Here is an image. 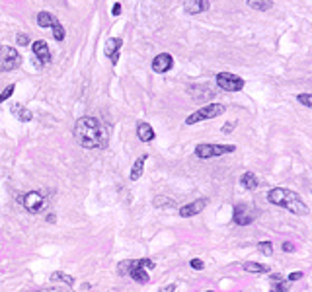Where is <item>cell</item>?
Here are the masks:
<instances>
[{
	"mask_svg": "<svg viewBox=\"0 0 312 292\" xmlns=\"http://www.w3.org/2000/svg\"><path fill=\"white\" fill-rule=\"evenodd\" d=\"M51 280H59V282H65L67 286H73L74 282H76L73 274L63 273V271H53V273H51Z\"/></svg>",
	"mask_w": 312,
	"mask_h": 292,
	"instance_id": "24",
	"label": "cell"
},
{
	"mask_svg": "<svg viewBox=\"0 0 312 292\" xmlns=\"http://www.w3.org/2000/svg\"><path fill=\"white\" fill-rule=\"evenodd\" d=\"M55 16H53V14H51V12H45V10H43V12H39V14H37V26H39V28H43V30H47V28H51V26H53V22H55Z\"/></svg>",
	"mask_w": 312,
	"mask_h": 292,
	"instance_id": "22",
	"label": "cell"
},
{
	"mask_svg": "<svg viewBox=\"0 0 312 292\" xmlns=\"http://www.w3.org/2000/svg\"><path fill=\"white\" fill-rule=\"evenodd\" d=\"M174 290H176V284H166V286L160 288V292H174Z\"/></svg>",
	"mask_w": 312,
	"mask_h": 292,
	"instance_id": "38",
	"label": "cell"
},
{
	"mask_svg": "<svg viewBox=\"0 0 312 292\" xmlns=\"http://www.w3.org/2000/svg\"><path fill=\"white\" fill-rule=\"evenodd\" d=\"M32 51L37 58V66H43V64H49L51 62V51L47 47V41L43 39H37L36 43L32 45Z\"/></svg>",
	"mask_w": 312,
	"mask_h": 292,
	"instance_id": "12",
	"label": "cell"
},
{
	"mask_svg": "<svg viewBox=\"0 0 312 292\" xmlns=\"http://www.w3.org/2000/svg\"><path fill=\"white\" fill-rule=\"evenodd\" d=\"M111 14H113V16H119V14H121V4H119V2H115V4H113Z\"/></svg>",
	"mask_w": 312,
	"mask_h": 292,
	"instance_id": "36",
	"label": "cell"
},
{
	"mask_svg": "<svg viewBox=\"0 0 312 292\" xmlns=\"http://www.w3.org/2000/svg\"><path fill=\"white\" fill-rule=\"evenodd\" d=\"M189 265H191V269H195V271H203V267H205L199 257H193V259L189 261Z\"/></svg>",
	"mask_w": 312,
	"mask_h": 292,
	"instance_id": "30",
	"label": "cell"
},
{
	"mask_svg": "<svg viewBox=\"0 0 312 292\" xmlns=\"http://www.w3.org/2000/svg\"><path fill=\"white\" fill-rule=\"evenodd\" d=\"M257 250H259V254H263V256H267V257L273 256V244H271V242H259V244H257Z\"/></svg>",
	"mask_w": 312,
	"mask_h": 292,
	"instance_id": "27",
	"label": "cell"
},
{
	"mask_svg": "<svg viewBox=\"0 0 312 292\" xmlns=\"http://www.w3.org/2000/svg\"><path fill=\"white\" fill-rule=\"evenodd\" d=\"M246 4L252 10H256V12H267V10L273 8V2L271 0H246Z\"/></svg>",
	"mask_w": 312,
	"mask_h": 292,
	"instance_id": "21",
	"label": "cell"
},
{
	"mask_svg": "<svg viewBox=\"0 0 312 292\" xmlns=\"http://www.w3.org/2000/svg\"><path fill=\"white\" fill-rule=\"evenodd\" d=\"M20 64H22V55L18 51L10 45H2L0 47V72L16 70Z\"/></svg>",
	"mask_w": 312,
	"mask_h": 292,
	"instance_id": "7",
	"label": "cell"
},
{
	"mask_svg": "<svg viewBox=\"0 0 312 292\" xmlns=\"http://www.w3.org/2000/svg\"><path fill=\"white\" fill-rule=\"evenodd\" d=\"M240 183H242L244 189L254 191V189H257V185H259V180H257V176L254 172H244V174L240 176Z\"/></svg>",
	"mask_w": 312,
	"mask_h": 292,
	"instance_id": "19",
	"label": "cell"
},
{
	"mask_svg": "<svg viewBox=\"0 0 312 292\" xmlns=\"http://www.w3.org/2000/svg\"><path fill=\"white\" fill-rule=\"evenodd\" d=\"M267 201L275 206H283L289 212H293L296 216H306L308 214V206L306 202L300 199V195H296L291 189L285 187H273L267 191Z\"/></svg>",
	"mask_w": 312,
	"mask_h": 292,
	"instance_id": "2",
	"label": "cell"
},
{
	"mask_svg": "<svg viewBox=\"0 0 312 292\" xmlns=\"http://www.w3.org/2000/svg\"><path fill=\"white\" fill-rule=\"evenodd\" d=\"M232 220L238 226H248V224H252L256 220V210L250 204L240 202V204L234 206V210H232Z\"/></svg>",
	"mask_w": 312,
	"mask_h": 292,
	"instance_id": "9",
	"label": "cell"
},
{
	"mask_svg": "<svg viewBox=\"0 0 312 292\" xmlns=\"http://www.w3.org/2000/svg\"><path fill=\"white\" fill-rule=\"evenodd\" d=\"M224 113V106L220 104H207L201 106L199 110H195L191 115H187L185 119V125H195V123H201V121H209V119H215Z\"/></svg>",
	"mask_w": 312,
	"mask_h": 292,
	"instance_id": "4",
	"label": "cell"
},
{
	"mask_svg": "<svg viewBox=\"0 0 312 292\" xmlns=\"http://www.w3.org/2000/svg\"><path fill=\"white\" fill-rule=\"evenodd\" d=\"M296 102H300L304 108H312V96L310 94H296Z\"/></svg>",
	"mask_w": 312,
	"mask_h": 292,
	"instance_id": "29",
	"label": "cell"
},
{
	"mask_svg": "<svg viewBox=\"0 0 312 292\" xmlns=\"http://www.w3.org/2000/svg\"><path fill=\"white\" fill-rule=\"evenodd\" d=\"M207 204H209V199H205V197H201V199H195L193 202H187V204H184V206H180V216H182V218L195 216V214H199V212H201Z\"/></svg>",
	"mask_w": 312,
	"mask_h": 292,
	"instance_id": "14",
	"label": "cell"
},
{
	"mask_svg": "<svg viewBox=\"0 0 312 292\" xmlns=\"http://www.w3.org/2000/svg\"><path fill=\"white\" fill-rule=\"evenodd\" d=\"M205 292H215V290H205Z\"/></svg>",
	"mask_w": 312,
	"mask_h": 292,
	"instance_id": "40",
	"label": "cell"
},
{
	"mask_svg": "<svg viewBox=\"0 0 312 292\" xmlns=\"http://www.w3.org/2000/svg\"><path fill=\"white\" fill-rule=\"evenodd\" d=\"M283 252H287V254H293L294 246L291 244V242H285V244H283Z\"/></svg>",
	"mask_w": 312,
	"mask_h": 292,
	"instance_id": "34",
	"label": "cell"
},
{
	"mask_svg": "<svg viewBox=\"0 0 312 292\" xmlns=\"http://www.w3.org/2000/svg\"><path fill=\"white\" fill-rule=\"evenodd\" d=\"M14 90H16V86H14V84H8L4 90L0 92V104H2V102H6V100H10V98H12V94H14Z\"/></svg>",
	"mask_w": 312,
	"mask_h": 292,
	"instance_id": "28",
	"label": "cell"
},
{
	"mask_svg": "<svg viewBox=\"0 0 312 292\" xmlns=\"http://www.w3.org/2000/svg\"><path fill=\"white\" fill-rule=\"evenodd\" d=\"M172 66H174V56L170 53H158L150 62V68L156 74L168 72V70H172Z\"/></svg>",
	"mask_w": 312,
	"mask_h": 292,
	"instance_id": "11",
	"label": "cell"
},
{
	"mask_svg": "<svg viewBox=\"0 0 312 292\" xmlns=\"http://www.w3.org/2000/svg\"><path fill=\"white\" fill-rule=\"evenodd\" d=\"M232 128H236V121H228V123L222 127V132H224V134H228Z\"/></svg>",
	"mask_w": 312,
	"mask_h": 292,
	"instance_id": "33",
	"label": "cell"
},
{
	"mask_svg": "<svg viewBox=\"0 0 312 292\" xmlns=\"http://www.w3.org/2000/svg\"><path fill=\"white\" fill-rule=\"evenodd\" d=\"M121 47H123V39L121 37H110L106 41V47H104V53L111 60V64H117L119 60V53H121Z\"/></svg>",
	"mask_w": 312,
	"mask_h": 292,
	"instance_id": "13",
	"label": "cell"
},
{
	"mask_svg": "<svg viewBox=\"0 0 312 292\" xmlns=\"http://www.w3.org/2000/svg\"><path fill=\"white\" fill-rule=\"evenodd\" d=\"M147 160H148V154H143L141 158L135 160V164H133V168H131V174H129L131 182H139V180H141V176H143V172H145Z\"/></svg>",
	"mask_w": 312,
	"mask_h": 292,
	"instance_id": "17",
	"label": "cell"
},
{
	"mask_svg": "<svg viewBox=\"0 0 312 292\" xmlns=\"http://www.w3.org/2000/svg\"><path fill=\"white\" fill-rule=\"evenodd\" d=\"M117 271H119V274H127L129 261H121V263H119V267H117Z\"/></svg>",
	"mask_w": 312,
	"mask_h": 292,
	"instance_id": "32",
	"label": "cell"
},
{
	"mask_svg": "<svg viewBox=\"0 0 312 292\" xmlns=\"http://www.w3.org/2000/svg\"><path fill=\"white\" fill-rule=\"evenodd\" d=\"M195 156L201 158V160H211V158H219V156H224V154H232L236 152V146L234 144H197L195 146Z\"/></svg>",
	"mask_w": 312,
	"mask_h": 292,
	"instance_id": "5",
	"label": "cell"
},
{
	"mask_svg": "<svg viewBox=\"0 0 312 292\" xmlns=\"http://www.w3.org/2000/svg\"><path fill=\"white\" fill-rule=\"evenodd\" d=\"M10 111H12V115L18 117V121H22V123H30V121L34 119V113L28 110L26 106H22V104H14V106L10 108Z\"/></svg>",
	"mask_w": 312,
	"mask_h": 292,
	"instance_id": "18",
	"label": "cell"
},
{
	"mask_svg": "<svg viewBox=\"0 0 312 292\" xmlns=\"http://www.w3.org/2000/svg\"><path fill=\"white\" fill-rule=\"evenodd\" d=\"M51 30H53V37H55L57 41H65V37H67V32H65V28H63V24H61L59 20H55V22H53Z\"/></svg>",
	"mask_w": 312,
	"mask_h": 292,
	"instance_id": "25",
	"label": "cell"
},
{
	"mask_svg": "<svg viewBox=\"0 0 312 292\" xmlns=\"http://www.w3.org/2000/svg\"><path fill=\"white\" fill-rule=\"evenodd\" d=\"M150 269H156V261H152V259H131L129 261V271L127 274L135 280V282H139V284H147L148 280H150V276H148L147 271Z\"/></svg>",
	"mask_w": 312,
	"mask_h": 292,
	"instance_id": "3",
	"label": "cell"
},
{
	"mask_svg": "<svg viewBox=\"0 0 312 292\" xmlns=\"http://www.w3.org/2000/svg\"><path fill=\"white\" fill-rule=\"evenodd\" d=\"M244 78H240L232 72H219L217 74V86L224 92H240L244 88Z\"/></svg>",
	"mask_w": 312,
	"mask_h": 292,
	"instance_id": "8",
	"label": "cell"
},
{
	"mask_svg": "<svg viewBox=\"0 0 312 292\" xmlns=\"http://www.w3.org/2000/svg\"><path fill=\"white\" fill-rule=\"evenodd\" d=\"M16 43L22 45V47H26V45H30V37L26 34H16Z\"/></svg>",
	"mask_w": 312,
	"mask_h": 292,
	"instance_id": "31",
	"label": "cell"
},
{
	"mask_svg": "<svg viewBox=\"0 0 312 292\" xmlns=\"http://www.w3.org/2000/svg\"><path fill=\"white\" fill-rule=\"evenodd\" d=\"M300 276H302V271H293V273L289 274V280H291V282H294V280H298Z\"/></svg>",
	"mask_w": 312,
	"mask_h": 292,
	"instance_id": "35",
	"label": "cell"
},
{
	"mask_svg": "<svg viewBox=\"0 0 312 292\" xmlns=\"http://www.w3.org/2000/svg\"><path fill=\"white\" fill-rule=\"evenodd\" d=\"M47 222H51V224H53V222H55V214H49V216H47Z\"/></svg>",
	"mask_w": 312,
	"mask_h": 292,
	"instance_id": "39",
	"label": "cell"
},
{
	"mask_svg": "<svg viewBox=\"0 0 312 292\" xmlns=\"http://www.w3.org/2000/svg\"><path fill=\"white\" fill-rule=\"evenodd\" d=\"M74 140L82 148H88V150H104L110 144V132L108 127L90 115H84L80 117L73 128Z\"/></svg>",
	"mask_w": 312,
	"mask_h": 292,
	"instance_id": "1",
	"label": "cell"
},
{
	"mask_svg": "<svg viewBox=\"0 0 312 292\" xmlns=\"http://www.w3.org/2000/svg\"><path fill=\"white\" fill-rule=\"evenodd\" d=\"M242 269L246 273H256V274H263V273H269V267L267 265H261V263H254V261H246L242 265Z\"/></svg>",
	"mask_w": 312,
	"mask_h": 292,
	"instance_id": "20",
	"label": "cell"
},
{
	"mask_svg": "<svg viewBox=\"0 0 312 292\" xmlns=\"http://www.w3.org/2000/svg\"><path fill=\"white\" fill-rule=\"evenodd\" d=\"M154 206L156 208H174L176 201L170 197H154Z\"/></svg>",
	"mask_w": 312,
	"mask_h": 292,
	"instance_id": "26",
	"label": "cell"
},
{
	"mask_svg": "<svg viewBox=\"0 0 312 292\" xmlns=\"http://www.w3.org/2000/svg\"><path fill=\"white\" fill-rule=\"evenodd\" d=\"M137 136H139V140L141 142H150V140H154V128L148 125L147 121H139L137 123Z\"/></svg>",
	"mask_w": 312,
	"mask_h": 292,
	"instance_id": "16",
	"label": "cell"
},
{
	"mask_svg": "<svg viewBox=\"0 0 312 292\" xmlns=\"http://www.w3.org/2000/svg\"><path fill=\"white\" fill-rule=\"evenodd\" d=\"M43 292H73L71 288H63V286H55V288H47V290Z\"/></svg>",
	"mask_w": 312,
	"mask_h": 292,
	"instance_id": "37",
	"label": "cell"
},
{
	"mask_svg": "<svg viewBox=\"0 0 312 292\" xmlns=\"http://www.w3.org/2000/svg\"><path fill=\"white\" fill-rule=\"evenodd\" d=\"M22 204H24V208L28 210V212H32V214H39V212H45L47 210V199L39 193V191H30V193H26V195H22L18 199Z\"/></svg>",
	"mask_w": 312,
	"mask_h": 292,
	"instance_id": "6",
	"label": "cell"
},
{
	"mask_svg": "<svg viewBox=\"0 0 312 292\" xmlns=\"http://www.w3.org/2000/svg\"><path fill=\"white\" fill-rule=\"evenodd\" d=\"M271 290L269 292H289L287 290V282L283 280L281 274H271Z\"/></svg>",
	"mask_w": 312,
	"mask_h": 292,
	"instance_id": "23",
	"label": "cell"
},
{
	"mask_svg": "<svg viewBox=\"0 0 312 292\" xmlns=\"http://www.w3.org/2000/svg\"><path fill=\"white\" fill-rule=\"evenodd\" d=\"M187 92H189V96H191L195 102L211 100V98L217 94L213 84H189V86H187Z\"/></svg>",
	"mask_w": 312,
	"mask_h": 292,
	"instance_id": "10",
	"label": "cell"
},
{
	"mask_svg": "<svg viewBox=\"0 0 312 292\" xmlns=\"http://www.w3.org/2000/svg\"><path fill=\"white\" fill-rule=\"evenodd\" d=\"M209 0H184V10L189 16H197L209 10Z\"/></svg>",
	"mask_w": 312,
	"mask_h": 292,
	"instance_id": "15",
	"label": "cell"
}]
</instances>
